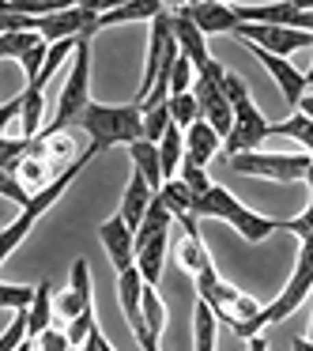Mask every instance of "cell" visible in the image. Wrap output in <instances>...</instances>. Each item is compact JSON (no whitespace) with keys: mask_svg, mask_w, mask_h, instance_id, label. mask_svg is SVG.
I'll list each match as a JSON object with an SVG mask.
<instances>
[{"mask_svg":"<svg viewBox=\"0 0 313 351\" xmlns=\"http://www.w3.org/2000/svg\"><path fill=\"white\" fill-rule=\"evenodd\" d=\"M177 178H181V182H185V185H189V189H192V193H197V197H204V193H208V189H212V182H208V174H204V167H197V162H189V159H185V162H181V174H177Z\"/></svg>","mask_w":313,"mask_h":351,"instance_id":"cell-37","label":"cell"},{"mask_svg":"<svg viewBox=\"0 0 313 351\" xmlns=\"http://www.w3.org/2000/svg\"><path fill=\"white\" fill-rule=\"evenodd\" d=\"M174 125V117H170V106H155V110H144V140H151V144H159L162 136H166V129Z\"/></svg>","mask_w":313,"mask_h":351,"instance_id":"cell-33","label":"cell"},{"mask_svg":"<svg viewBox=\"0 0 313 351\" xmlns=\"http://www.w3.org/2000/svg\"><path fill=\"white\" fill-rule=\"evenodd\" d=\"M38 351H68L72 348V340H68V332H61V325H53V328H46V332L38 336Z\"/></svg>","mask_w":313,"mask_h":351,"instance_id":"cell-39","label":"cell"},{"mask_svg":"<svg viewBox=\"0 0 313 351\" xmlns=\"http://www.w3.org/2000/svg\"><path fill=\"white\" fill-rule=\"evenodd\" d=\"M298 114H305V117H310V121H313V91H310V95H305V99H302V106H298Z\"/></svg>","mask_w":313,"mask_h":351,"instance_id":"cell-42","label":"cell"},{"mask_svg":"<svg viewBox=\"0 0 313 351\" xmlns=\"http://www.w3.org/2000/svg\"><path fill=\"white\" fill-rule=\"evenodd\" d=\"M19 351H38V348H34V340H27V343H23V348H19Z\"/></svg>","mask_w":313,"mask_h":351,"instance_id":"cell-46","label":"cell"},{"mask_svg":"<svg viewBox=\"0 0 313 351\" xmlns=\"http://www.w3.org/2000/svg\"><path fill=\"white\" fill-rule=\"evenodd\" d=\"M215 336H219V317L215 310L197 298V310H192V351H215Z\"/></svg>","mask_w":313,"mask_h":351,"instance_id":"cell-24","label":"cell"},{"mask_svg":"<svg viewBox=\"0 0 313 351\" xmlns=\"http://www.w3.org/2000/svg\"><path fill=\"white\" fill-rule=\"evenodd\" d=\"M272 136H287V140H295V144H302L305 155L313 159V121L305 114H298V110H295L287 121L272 125Z\"/></svg>","mask_w":313,"mask_h":351,"instance_id":"cell-28","label":"cell"},{"mask_svg":"<svg viewBox=\"0 0 313 351\" xmlns=\"http://www.w3.org/2000/svg\"><path fill=\"white\" fill-rule=\"evenodd\" d=\"M129 159H132V170L144 174L155 193H162V185H166V170H162L159 144H151V140H136V144L129 147Z\"/></svg>","mask_w":313,"mask_h":351,"instance_id":"cell-23","label":"cell"},{"mask_svg":"<svg viewBox=\"0 0 313 351\" xmlns=\"http://www.w3.org/2000/svg\"><path fill=\"white\" fill-rule=\"evenodd\" d=\"M283 230H290L298 242H313V208H305L295 219H283Z\"/></svg>","mask_w":313,"mask_h":351,"instance_id":"cell-38","label":"cell"},{"mask_svg":"<svg viewBox=\"0 0 313 351\" xmlns=\"http://www.w3.org/2000/svg\"><path fill=\"white\" fill-rule=\"evenodd\" d=\"M91 106V42L79 38V49L72 57V72L61 87V99H57V114L53 121L42 132H64L84 117V110Z\"/></svg>","mask_w":313,"mask_h":351,"instance_id":"cell-5","label":"cell"},{"mask_svg":"<svg viewBox=\"0 0 313 351\" xmlns=\"http://www.w3.org/2000/svg\"><path fill=\"white\" fill-rule=\"evenodd\" d=\"M192 280H197V298H204V302L215 310V317L227 321L230 328H234V325H245V321H253L260 310H264L257 298H249V295H242L238 287L223 283L219 272H215V265L204 268L200 276H192Z\"/></svg>","mask_w":313,"mask_h":351,"instance_id":"cell-6","label":"cell"},{"mask_svg":"<svg viewBox=\"0 0 313 351\" xmlns=\"http://www.w3.org/2000/svg\"><path fill=\"white\" fill-rule=\"evenodd\" d=\"M305 185H310V208H313V167L305 170Z\"/></svg>","mask_w":313,"mask_h":351,"instance_id":"cell-44","label":"cell"},{"mask_svg":"<svg viewBox=\"0 0 313 351\" xmlns=\"http://www.w3.org/2000/svg\"><path fill=\"white\" fill-rule=\"evenodd\" d=\"M290 351H313V343L305 340V336H295V340H290Z\"/></svg>","mask_w":313,"mask_h":351,"instance_id":"cell-41","label":"cell"},{"mask_svg":"<svg viewBox=\"0 0 313 351\" xmlns=\"http://www.w3.org/2000/svg\"><path fill=\"white\" fill-rule=\"evenodd\" d=\"M305 87H313V64H310V72H305Z\"/></svg>","mask_w":313,"mask_h":351,"instance_id":"cell-45","label":"cell"},{"mask_svg":"<svg viewBox=\"0 0 313 351\" xmlns=\"http://www.w3.org/2000/svg\"><path fill=\"white\" fill-rule=\"evenodd\" d=\"M238 42L245 46H257L264 53H275V57H290L295 49H313V34L305 31H290V27H260V23H242L234 31Z\"/></svg>","mask_w":313,"mask_h":351,"instance_id":"cell-10","label":"cell"},{"mask_svg":"<svg viewBox=\"0 0 313 351\" xmlns=\"http://www.w3.org/2000/svg\"><path fill=\"white\" fill-rule=\"evenodd\" d=\"M76 125L91 136V147H99V152H106V147H114V144L132 147L136 140H144V110H140L136 102H129V106H102V102H91Z\"/></svg>","mask_w":313,"mask_h":351,"instance_id":"cell-2","label":"cell"},{"mask_svg":"<svg viewBox=\"0 0 313 351\" xmlns=\"http://www.w3.org/2000/svg\"><path fill=\"white\" fill-rule=\"evenodd\" d=\"M99 242L106 245V257H110V265L117 268V276L136 268V230H132L121 215H110V219L102 223Z\"/></svg>","mask_w":313,"mask_h":351,"instance_id":"cell-15","label":"cell"},{"mask_svg":"<svg viewBox=\"0 0 313 351\" xmlns=\"http://www.w3.org/2000/svg\"><path fill=\"white\" fill-rule=\"evenodd\" d=\"M227 167L234 174L245 178H268V182H305V170L313 167L310 155H275V152H242V155H230Z\"/></svg>","mask_w":313,"mask_h":351,"instance_id":"cell-7","label":"cell"},{"mask_svg":"<svg viewBox=\"0 0 313 351\" xmlns=\"http://www.w3.org/2000/svg\"><path fill=\"white\" fill-rule=\"evenodd\" d=\"M185 16L208 34H234L238 27V16H234V4H219V0H192V4H181Z\"/></svg>","mask_w":313,"mask_h":351,"instance_id":"cell-16","label":"cell"},{"mask_svg":"<svg viewBox=\"0 0 313 351\" xmlns=\"http://www.w3.org/2000/svg\"><path fill=\"white\" fill-rule=\"evenodd\" d=\"M102 351H114V348H110V340H102Z\"/></svg>","mask_w":313,"mask_h":351,"instance_id":"cell-48","label":"cell"},{"mask_svg":"<svg viewBox=\"0 0 313 351\" xmlns=\"http://www.w3.org/2000/svg\"><path fill=\"white\" fill-rule=\"evenodd\" d=\"M95 328H99V321H95V306L87 313H79L76 321H68V328H64V332H68V340H72V348H84L87 340H91V332Z\"/></svg>","mask_w":313,"mask_h":351,"instance_id":"cell-34","label":"cell"},{"mask_svg":"<svg viewBox=\"0 0 313 351\" xmlns=\"http://www.w3.org/2000/svg\"><path fill=\"white\" fill-rule=\"evenodd\" d=\"M223 76H227V69H223V64L212 57V61H208V69L197 72L192 95H197V102H200V117H204V121L212 125L223 140H227L230 129H234V106L227 102V95H223V87H219Z\"/></svg>","mask_w":313,"mask_h":351,"instance_id":"cell-8","label":"cell"},{"mask_svg":"<svg viewBox=\"0 0 313 351\" xmlns=\"http://www.w3.org/2000/svg\"><path fill=\"white\" fill-rule=\"evenodd\" d=\"M219 87H223V95H227L230 106H234V102H242V99H249V87H245V80L238 76V72H227V76L219 80Z\"/></svg>","mask_w":313,"mask_h":351,"instance_id":"cell-40","label":"cell"},{"mask_svg":"<svg viewBox=\"0 0 313 351\" xmlns=\"http://www.w3.org/2000/svg\"><path fill=\"white\" fill-rule=\"evenodd\" d=\"M155 351H159V348H155Z\"/></svg>","mask_w":313,"mask_h":351,"instance_id":"cell-50","label":"cell"},{"mask_svg":"<svg viewBox=\"0 0 313 351\" xmlns=\"http://www.w3.org/2000/svg\"><path fill=\"white\" fill-rule=\"evenodd\" d=\"M159 155H162V170H166V182H174L181 174V162H185V129L170 125L166 136L159 140Z\"/></svg>","mask_w":313,"mask_h":351,"instance_id":"cell-27","label":"cell"},{"mask_svg":"<svg viewBox=\"0 0 313 351\" xmlns=\"http://www.w3.org/2000/svg\"><path fill=\"white\" fill-rule=\"evenodd\" d=\"M0 57L4 61H19L27 72V87L38 84L42 69H46V57H49V42L42 34H0Z\"/></svg>","mask_w":313,"mask_h":351,"instance_id":"cell-12","label":"cell"},{"mask_svg":"<svg viewBox=\"0 0 313 351\" xmlns=\"http://www.w3.org/2000/svg\"><path fill=\"white\" fill-rule=\"evenodd\" d=\"M34 295H38V287H23V283H0V306H4L8 313L31 310V306H34Z\"/></svg>","mask_w":313,"mask_h":351,"instance_id":"cell-31","label":"cell"},{"mask_svg":"<svg viewBox=\"0 0 313 351\" xmlns=\"http://www.w3.org/2000/svg\"><path fill=\"white\" fill-rule=\"evenodd\" d=\"M166 106H170L174 125H177V129H185V132H189L192 125L200 121V102H197V95H192V91H189V95H170Z\"/></svg>","mask_w":313,"mask_h":351,"instance_id":"cell-30","label":"cell"},{"mask_svg":"<svg viewBox=\"0 0 313 351\" xmlns=\"http://www.w3.org/2000/svg\"><path fill=\"white\" fill-rule=\"evenodd\" d=\"M219 147H223V136L204 121V117H200V121L185 132V159L197 162V167H208V162L219 155Z\"/></svg>","mask_w":313,"mask_h":351,"instance_id":"cell-21","label":"cell"},{"mask_svg":"<svg viewBox=\"0 0 313 351\" xmlns=\"http://www.w3.org/2000/svg\"><path fill=\"white\" fill-rule=\"evenodd\" d=\"M95 155H99V147H87V152H84V155H79V159H76V162H72V167H68V170H64V174H61V178H57V182H53V185H49V189H42V193H34V200H31V204H27V208H23V212H19V215H16V219H12V223H8V230H4V245H0V257L8 261V257H12V253H16V250H19V242H23V238H27V234H31V227H34V223H38V219H42V215H46V212H49V208H53V204H57V200H61V197H64V193H68V185H72V182H76V178H79V170H84V167H87V162H91V159H95Z\"/></svg>","mask_w":313,"mask_h":351,"instance_id":"cell-4","label":"cell"},{"mask_svg":"<svg viewBox=\"0 0 313 351\" xmlns=\"http://www.w3.org/2000/svg\"><path fill=\"white\" fill-rule=\"evenodd\" d=\"M181 230H185V238L177 242V265H181L189 276H200L204 268H212V253H208L204 238H200L197 215H185V219H181Z\"/></svg>","mask_w":313,"mask_h":351,"instance_id":"cell-20","label":"cell"},{"mask_svg":"<svg viewBox=\"0 0 313 351\" xmlns=\"http://www.w3.org/2000/svg\"><path fill=\"white\" fill-rule=\"evenodd\" d=\"M159 197H162V204L174 212V219H185V215H192V208H197V193H192L181 178H174V182L162 185Z\"/></svg>","mask_w":313,"mask_h":351,"instance_id":"cell-29","label":"cell"},{"mask_svg":"<svg viewBox=\"0 0 313 351\" xmlns=\"http://www.w3.org/2000/svg\"><path fill=\"white\" fill-rule=\"evenodd\" d=\"M166 245H170V234H159V238H151L144 250H136V268H140V276H144L147 287H155V283H159L162 261H166Z\"/></svg>","mask_w":313,"mask_h":351,"instance_id":"cell-26","label":"cell"},{"mask_svg":"<svg viewBox=\"0 0 313 351\" xmlns=\"http://www.w3.org/2000/svg\"><path fill=\"white\" fill-rule=\"evenodd\" d=\"M144 291H147V283H144V276H140V268H129V272L117 276V302H121V313H125V321H129L132 336H136L140 328H147L144 325Z\"/></svg>","mask_w":313,"mask_h":351,"instance_id":"cell-17","label":"cell"},{"mask_svg":"<svg viewBox=\"0 0 313 351\" xmlns=\"http://www.w3.org/2000/svg\"><path fill=\"white\" fill-rule=\"evenodd\" d=\"M162 12H166V4H159V0H129V4H114L110 12H102V16H99V31L117 27V23H136V19L155 23Z\"/></svg>","mask_w":313,"mask_h":351,"instance_id":"cell-22","label":"cell"},{"mask_svg":"<svg viewBox=\"0 0 313 351\" xmlns=\"http://www.w3.org/2000/svg\"><path fill=\"white\" fill-rule=\"evenodd\" d=\"M249 351H268V340H264V336H253V340H249Z\"/></svg>","mask_w":313,"mask_h":351,"instance_id":"cell-43","label":"cell"},{"mask_svg":"<svg viewBox=\"0 0 313 351\" xmlns=\"http://www.w3.org/2000/svg\"><path fill=\"white\" fill-rule=\"evenodd\" d=\"M174 38H177L181 57H189V61H192V69H197V72L208 69V61H212V53H208V38H204V31L185 16L181 4L174 8Z\"/></svg>","mask_w":313,"mask_h":351,"instance_id":"cell-18","label":"cell"},{"mask_svg":"<svg viewBox=\"0 0 313 351\" xmlns=\"http://www.w3.org/2000/svg\"><path fill=\"white\" fill-rule=\"evenodd\" d=\"M272 136V125L260 117V110L253 106V99H242L234 102V129H230V136L223 140V152L230 155H242V152H257L260 140Z\"/></svg>","mask_w":313,"mask_h":351,"instance_id":"cell-11","label":"cell"},{"mask_svg":"<svg viewBox=\"0 0 313 351\" xmlns=\"http://www.w3.org/2000/svg\"><path fill=\"white\" fill-rule=\"evenodd\" d=\"M27 317H31V340H38L46 328L57 325V306H53V287H49V280L38 283V295H34V306L27 310Z\"/></svg>","mask_w":313,"mask_h":351,"instance_id":"cell-25","label":"cell"},{"mask_svg":"<svg viewBox=\"0 0 313 351\" xmlns=\"http://www.w3.org/2000/svg\"><path fill=\"white\" fill-rule=\"evenodd\" d=\"M0 193H4L8 200H16V204H19V212H23V208L34 200V193H31V189H23L19 174H0Z\"/></svg>","mask_w":313,"mask_h":351,"instance_id":"cell-36","label":"cell"},{"mask_svg":"<svg viewBox=\"0 0 313 351\" xmlns=\"http://www.w3.org/2000/svg\"><path fill=\"white\" fill-rule=\"evenodd\" d=\"M155 197H159V193L147 185V178L132 170V178H129V185H125V197H121V208H117V215H121V219L129 223L132 230H140V223H144V215L151 212Z\"/></svg>","mask_w":313,"mask_h":351,"instance_id":"cell-19","label":"cell"},{"mask_svg":"<svg viewBox=\"0 0 313 351\" xmlns=\"http://www.w3.org/2000/svg\"><path fill=\"white\" fill-rule=\"evenodd\" d=\"M68 351H84V348H68Z\"/></svg>","mask_w":313,"mask_h":351,"instance_id":"cell-49","label":"cell"},{"mask_svg":"<svg viewBox=\"0 0 313 351\" xmlns=\"http://www.w3.org/2000/svg\"><path fill=\"white\" fill-rule=\"evenodd\" d=\"M305 340H310V343H313V317H310V336H305Z\"/></svg>","mask_w":313,"mask_h":351,"instance_id":"cell-47","label":"cell"},{"mask_svg":"<svg viewBox=\"0 0 313 351\" xmlns=\"http://www.w3.org/2000/svg\"><path fill=\"white\" fill-rule=\"evenodd\" d=\"M249 53H253V57H257V61L268 69V76L275 80V87H279V95H283V102H287L290 110L302 106V99L310 95V87H305V72H298L295 64L287 61V57L264 53V49H257V46H249Z\"/></svg>","mask_w":313,"mask_h":351,"instance_id":"cell-14","label":"cell"},{"mask_svg":"<svg viewBox=\"0 0 313 351\" xmlns=\"http://www.w3.org/2000/svg\"><path fill=\"white\" fill-rule=\"evenodd\" d=\"M238 23H260V27H290V31L313 34V8L302 4H234Z\"/></svg>","mask_w":313,"mask_h":351,"instance_id":"cell-9","label":"cell"},{"mask_svg":"<svg viewBox=\"0 0 313 351\" xmlns=\"http://www.w3.org/2000/svg\"><path fill=\"white\" fill-rule=\"evenodd\" d=\"M192 215H197V219H223V223H230L245 242H264L268 234L283 230V219H268V215L249 212V208H245L230 189H223V185H212L204 197H197Z\"/></svg>","mask_w":313,"mask_h":351,"instance_id":"cell-3","label":"cell"},{"mask_svg":"<svg viewBox=\"0 0 313 351\" xmlns=\"http://www.w3.org/2000/svg\"><path fill=\"white\" fill-rule=\"evenodd\" d=\"M53 306H57V317L61 321H76L79 313H87L95 306V295H91V268H87L84 257L72 261V280L61 295H53ZM57 321V325H61Z\"/></svg>","mask_w":313,"mask_h":351,"instance_id":"cell-13","label":"cell"},{"mask_svg":"<svg viewBox=\"0 0 313 351\" xmlns=\"http://www.w3.org/2000/svg\"><path fill=\"white\" fill-rule=\"evenodd\" d=\"M192 84H197V69H192L189 57H177L174 76H170V95H189Z\"/></svg>","mask_w":313,"mask_h":351,"instance_id":"cell-35","label":"cell"},{"mask_svg":"<svg viewBox=\"0 0 313 351\" xmlns=\"http://www.w3.org/2000/svg\"><path fill=\"white\" fill-rule=\"evenodd\" d=\"M144 325L151 336H162V328H166V302L159 298L155 287L144 291Z\"/></svg>","mask_w":313,"mask_h":351,"instance_id":"cell-32","label":"cell"},{"mask_svg":"<svg viewBox=\"0 0 313 351\" xmlns=\"http://www.w3.org/2000/svg\"><path fill=\"white\" fill-rule=\"evenodd\" d=\"M310 291H313V242H302V245H298V261H295V272H290L287 287H283L279 295H275L253 321L234 325L230 332H234L238 340H253V336H260L268 325H279V321H287L290 313H295L298 306L305 302V295H310Z\"/></svg>","mask_w":313,"mask_h":351,"instance_id":"cell-1","label":"cell"}]
</instances>
